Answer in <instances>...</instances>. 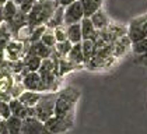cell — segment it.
I'll list each match as a JSON object with an SVG mask.
<instances>
[{"instance_id": "cell-8", "label": "cell", "mask_w": 147, "mask_h": 134, "mask_svg": "<svg viewBox=\"0 0 147 134\" xmlns=\"http://www.w3.org/2000/svg\"><path fill=\"white\" fill-rule=\"evenodd\" d=\"M23 84L25 89H30V91H36V92H46V87L45 82L41 77V74L38 71H30L25 77L23 78Z\"/></svg>"}, {"instance_id": "cell-29", "label": "cell", "mask_w": 147, "mask_h": 134, "mask_svg": "<svg viewBox=\"0 0 147 134\" xmlns=\"http://www.w3.org/2000/svg\"><path fill=\"white\" fill-rule=\"evenodd\" d=\"M41 42H44L46 46H49L51 49H53L55 48V45H56V36H55V34H53V29H46L45 34L42 35V38H41Z\"/></svg>"}, {"instance_id": "cell-19", "label": "cell", "mask_w": 147, "mask_h": 134, "mask_svg": "<svg viewBox=\"0 0 147 134\" xmlns=\"http://www.w3.org/2000/svg\"><path fill=\"white\" fill-rule=\"evenodd\" d=\"M80 25H81L83 39H94V38H95L97 29H95V27H94V24H92L90 17H84V18L80 21Z\"/></svg>"}, {"instance_id": "cell-15", "label": "cell", "mask_w": 147, "mask_h": 134, "mask_svg": "<svg viewBox=\"0 0 147 134\" xmlns=\"http://www.w3.org/2000/svg\"><path fill=\"white\" fill-rule=\"evenodd\" d=\"M25 24H28V17H27L25 13H23V11L18 9L17 14L14 15V18H13L10 22H7V27L10 28L11 34L16 36V34L18 32V29H20L21 27H24Z\"/></svg>"}, {"instance_id": "cell-40", "label": "cell", "mask_w": 147, "mask_h": 134, "mask_svg": "<svg viewBox=\"0 0 147 134\" xmlns=\"http://www.w3.org/2000/svg\"><path fill=\"white\" fill-rule=\"evenodd\" d=\"M39 134H53V133H52V131H49V130L46 129V126H45V127H44V130H42Z\"/></svg>"}, {"instance_id": "cell-34", "label": "cell", "mask_w": 147, "mask_h": 134, "mask_svg": "<svg viewBox=\"0 0 147 134\" xmlns=\"http://www.w3.org/2000/svg\"><path fill=\"white\" fill-rule=\"evenodd\" d=\"M35 1H36V0H24V1H21V3L18 4V9L23 11V13L28 14L30 11L32 10V7H34Z\"/></svg>"}, {"instance_id": "cell-12", "label": "cell", "mask_w": 147, "mask_h": 134, "mask_svg": "<svg viewBox=\"0 0 147 134\" xmlns=\"http://www.w3.org/2000/svg\"><path fill=\"white\" fill-rule=\"evenodd\" d=\"M45 127V123L36 117H27L23 120V130L21 134H39Z\"/></svg>"}, {"instance_id": "cell-28", "label": "cell", "mask_w": 147, "mask_h": 134, "mask_svg": "<svg viewBox=\"0 0 147 134\" xmlns=\"http://www.w3.org/2000/svg\"><path fill=\"white\" fill-rule=\"evenodd\" d=\"M46 29H48V28H46L45 24H42V25H36V27H32V31H31V35H30V44L41 41V38H42V35L45 34Z\"/></svg>"}, {"instance_id": "cell-5", "label": "cell", "mask_w": 147, "mask_h": 134, "mask_svg": "<svg viewBox=\"0 0 147 134\" xmlns=\"http://www.w3.org/2000/svg\"><path fill=\"white\" fill-rule=\"evenodd\" d=\"M28 46L30 42H23L17 38H13L10 41V44L7 45L6 48V59L9 60H20L23 59L24 55L28 52Z\"/></svg>"}, {"instance_id": "cell-18", "label": "cell", "mask_w": 147, "mask_h": 134, "mask_svg": "<svg viewBox=\"0 0 147 134\" xmlns=\"http://www.w3.org/2000/svg\"><path fill=\"white\" fill-rule=\"evenodd\" d=\"M67 59L70 62H73L74 64H77L80 68L84 67V55H83L81 42L80 44H73V46H71V49H70V52L67 55Z\"/></svg>"}, {"instance_id": "cell-31", "label": "cell", "mask_w": 147, "mask_h": 134, "mask_svg": "<svg viewBox=\"0 0 147 134\" xmlns=\"http://www.w3.org/2000/svg\"><path fill=\"white\" fill-rule=\"evenodd\" d=\"M53 34L56 36V41L57 42H63L67 39V25L66 24H62L56 28H53Z\"/></svg>"}, {"instance_id": "cell-32", "label": "cell", "mask_w": 147, "mask_h": 134, "mask_svg": "<svg viewBox=\"0 0 147 134\" xmlns=\"http://www.w3.org/2000/svg\"><path fill=\"white\" fill-rule=\"evenodd\" d=\"M10 116H11V111H10L9 102L0 99V117H1L3 120H6V119H9Z\"/></svg>"}, {"instance_id": "cell-24", "label": "cell", "mask_w": 147, "mask_h": 134, "mask_svg": "<svg viewBox=\"0 0 147 134\" xmlns=\"http://www.w3.org/2000/svg\"><path fill=\"white\" fill-rule=\"evenodd\" d=\"M80 67L70 62L67 57H59V77L66 76L67 73H71L74 70H79Z\"/></svg>"}, {"instance_id": "cell-27", "label": "cell", "mask_w": 147, "mask_h": 134, "mask_svg": "<svg viewBox=\"0 0 147 134\" xmlns=\"http://www.w3.org/2000/svg\"><path fill=\"white\" fill-rule=\"evenodd\" d=\"M71 46H73V44H71L69 39H66V41H63V42H56L53 50H55V53H56L59 57H67Z\"/></svg>"}, {"instance_id": "cell-11", "label": "cell", "mask_w": 147, "mask_h": 134, "mask_svg": "<svg viewBox=\"0 0 147 134\" xmlns=\"http://www.w3.org/2000/svg\"><path fill=\"white\" fill-rule=\"evenodd\" d=\"M111 49H112V55L118 59L122 55H125L129 49H132V41L129 39L127 35H123L111 44Z\"/></svg>"}, {"instance_id": "cell-21", "label": "cell", "mask_w": 147, "mask_h": 134, "mask_svg": "<svg viewBox=\"0 0 147 134\" xmlns=\"http://www.w3.org/2000/svg\"><path fill=\"white\" fill-rule=\"evenodd\" d=\"M23 62H24V66L27 67L30 71H38L39 67H41V63H42V59L38 57L34 53H30L27 52L23 57Z\"/></svg>"}, {"instance_id": "cell-23", "label": "cell", "mask_w": 147, "mask_h": 134, "mask_svg": "<svg viewBox=\"0 0 147 134\" xmlns=\"http://www.w3.org/2000/svg\"><path fill=\"white\" fill-rule=\"evenodd\" d=\"M18 11V4L13 0H7L4 4H3V14H4V22H10L14 18V15L17 14Z\"/></svg>"}, {"instance_id": "cell-26", "label": "cell", "mask_w": 147, "mask_h": 134, "mask_svg": "<svg viewBox=\"0 0 147 134\" xmlns=\"http://www.w3.org/2000/svg\"><path fill=\"white\" fill-rule=\"evenodd\" d=\"M6 124H7V129H9V133L10 134H21V130H23V119L11 115L9 119H6Z\"/></svg>"}, {"instance_id": "cell-2", "label": "cell", "mask_w": 147, "mask_h": 134, "mask_svg": "<svg viewBox=\"0 0 147 134\" xmlns=\"http://www.w3.org/2000/svg\"><path fill=\"white\" fill-rule=\"evenodd\" d=\"M59 6V1L56 0H48V1H35L32 10L27 14L28 17V24L31 27L42 25L46 24V21L52 17L53 11Z\"/></svg>"}, {"instance_id": "cell-1", "label": "cell", "mask_w": 147, "mask_h": 134, "mask_svg": "<svg viewBox=\"0 0 147 134\" xmlns=\"http://www.w3.org/2000/svg\"><path fill=\"white\" fill-rule=\"evenodd\" d=\"M80 96H81L80 91L74 87L59 89L56 92V100H55V116L63 117L73 113Z\"/></svg>"}, {"instance_id": "cell-14", "label": "cell", "mask_w": 147, "mask_h": 134, "mask_svg": "<svg viewBox=\"0 0 147 134\" xmlns=\"http://www.w3.org/2000/svg\"><path fill=\"white\" fill-rule=\"evenodd\" d=\"M28 52H30V53H34V55H36L38 57H41V59H46V57H49V56L52 55L53 49H51L49 46H46L44 42L38 41V42L30 44Z\"/></svg>"}, {"instance_id": "cell-22", "label": "cell", "mask_w": 147, "mask_h": 134, "mask_svg": "<svg viewBox=\"0 0 147 134\" xmlns=\"http://www.w3.org/2000/svg\"><path fill=\"white\" fill-rule=\"evenodd\" d=\"M67 39L71 44H80L83 41V34H81V25H80V22L67 25Z\"/></svg>"}, {"instance_id": "cell-13", "label": "cell", "mask_w": 147, "mask_h": 134, "mask_svg": "<svg viewBox=\"0 0 147 134\" xmlns=\"http://www.w3.org/2000/svg\"><path fill=\"white\" fill-rule=\"evenodd\" d=\"M91 21H92V24H94V27H95V29L97 31H101V29H105L109 24H111V21H109V17L107 15V13L102 10V9H100V10H97L90 17Z\"/></svg>"}, {"instance_id": "cell-42", "label": "cell", "mask_w": 147, "mask_h": 134, "mask_svg": "<svg viewBox=\"0 0 147 134\" xmlns=\"http://www.w3.org/2000/svg\"><path fill=\"white\" fill-rule=\"evenodd\" d=\"M36 1H48V0H36Z\"/></svg>"}, {"instance_id": "cell-43", "label": "cell", "mask_w": 147, "mask_h": 134, "mask_svg": "<svg viewBox=\"0 0 147 134\" xmlns=\"http://www.w3.org/2000/svg\"><path fill=\"white\" fill-rule=\"evenodd\" d=\"M1 120H3V119H1V117H0V122H1Z\"/></svg>"}, {"instance_id": "cell-25", "label": "cell", "mask_w": 147, "mask_h": 134, "mask_svg": "<svg viewBox=\"0 0 147 134\" xmlns=\"http://www.w3.org/2000/svg\"><path fill=\"white\" fill-rule=\"evenodd\" d=\"M13 38H14V35L11 34L10 28L7 27V24L6 22L1 24L0 25V50H6L7 45L10 44Z\"/></svg>"}, {"instance_id": "cell-4", "label": "cell", "mask_w": 147, "mask_h": 134, "mask_svg": "<svg viewBox=\"0 0 147 134\" xmlns=\"http://www.w3.org/2000/svg\"><path fill=\"white\" fill-rule=\"evenodd\" d=\"M74 119H76L74 112L67 115V116H63V117L52 116L51 119H48L45 122V126H46V129L49 131H52L53 134H66L69 130L73 129Z\"/></svg>"}, {"instance_id": "cell-16", "label": "cell", "mask_w": 147, "mask_h": 134, "mask_svg": "<svg viewBox=\"0 0 147 134\" xmlns=\"http://www.w3.org/2000/svg\"><path fill=\"white\" fill-rule=\"evenodd\" d=\"M62 24H65V7L63 6H57L56 10L53 11V14H52V17L46 21V28H49V29H53V28H56L59 25H62Z\"/></svg>"}, {"instance_id": "cell-35", "label": "cell", "mask_w": 147, "mask_h": 134, "mask_svg": "<svg viewBox=\"0 0 147 134\" xmlns=\"http://www.w3.org/2000/svg\"><path fill=\"white\" fill-rule=\"evenodd\" d=\"M139 20H140V22H142L143 31H144V34H146V36H147V14L146 15H140V17H139Z\"/></svg>"}, {"instance_id": "cell-33", "label": "cell", "mask_w": 147, "mask_h": 134, "mask_svg": "<svg viewBox=\"0 0 147 134\" xmlns=\"http://www.w3.org/2000/svg\"><path fill=\"white\" fill-rule=\"evenodd\" d=\"M24 91H25V88H24L23 81H16L14 85H13V88H11V96L13 98H18Z\"/></svg>"}, {"instance_id": "cell-38", "label": "cell", "mask_w": 147, "mask_h": 134, "mask_svg": "<svg viewBox=\"0 0 147 134\" xmlns=\"http://www.w3.org/2000/svg\"><path fill=\"white\" fill-rule=\"evenodd\" d=\"M73 1H76V0H59V4L63 6V7H66V6H69V4H71Z\"/></svg>"}, {"instance_id": "cell-3", "label": "cell", "mask_w": 147, "mask_h": 134, "mask_svg": "<svg viewBox=\"0 0 147 134\" xmlns=\"http://www.w3.org/2000/svg\"><path fill=\"white\" fill-rule=\"evenodd\" d=\"M55 100L56 92H45L42 94V98L35 105V117L45 123L48 119L55 116Z\"/></svg>"}, {"instance_id": "cell-30", "label": "cell", "mask_w": 147, "mask_h": 134, "mask_svg": "<svg viewBox=\"0 0 147 134\" xmlns=\"http://www.w3.org/2000/svg\"><path fill=\"white\" fill-rule=\"evenodd\" d=\"M132 52L136 56H140L147 52V36L142 41H137L135 44H132Z\"/></svg>"}, {"instance_id": "cell-7", "label": "cell", "mask_w": 147, "mask_h": 134, "mask_svg": "<svg viewBox=\"0 0 147 134\" xmlns=\"http://www.w3.org/2000/svg\"><path fill=\"white\" fill-rule=\"evenodd\" d=\"M83 18H84V9L80 0H76L71 4L65 7V24L66 25L77 24Z\"/></svg>"}, {"instance_id": "cell-41", "label": "cell", "mask_w": 147, "mask_h": 134, "mask_svg": "<svg viewBox=\"0 0 147 134\" xmlns=\"http://www.w3.org/2000/svg\"><path fill=\"white\" fill-rule=\"evenodd\" d=\"M6 1H7V0H0V6H3V4H4Z\"/></svg>"}, {"instance_id": "cell-6", "label": "cell", "mask_w": 147, "mask_h": 134, "mask_svg": "<svg viewBox=\"0 0 147 134\" xmlns=\"http://www.w3.org/2000/svg\"><path fill=\"white\" fill-rule=\"evenodd\" d=\"M14 82H16L14 74L9 68L0 70V99L6 100V102L11 99V88Z\"/></svg>"}, {"instance_id": "cell-36", "label": "cell", "mask_w": 147, "mask_h": 134, "mask_svg": "<svg viewBox=\"0 0 147 134\" xmlns=\"http://www.w3.org/2000/svg\"><path fill=\"white\" fill-rule=\"evenodd\" d=\"M137 63H140V64H143V66H147V52L143 53V55L137 56Z\"/></svg>"}, {"instance_id": "cell-9", "label": "cell", "mask_w": 147, "mask_h": 134, "mask_svg": "<svg viewBox=\"0 0 147 134\" xmlns=\"http://www.w3.org/2000/svg\"><path fill=\"white\" fill-rule=\"evenodd\" d=\"M9 105H10V111H11L13 116H17L23 120L27 117H34L35 116V108L25 106L18 98H11L9 100Z\"/></svg>"}, {"instance_id": "cell-10", "label": "cell", "mask_w": 147, "mask_h": 134, "mask_svg": "<svg viewBox=\"0 0 147 134\" xmlns=\"http://www.w3.org/2000/svg\"><path fill=\"white\" fill-rule=\"evenodd\" d=\"M126 35L129 36V39L132 41V44H135L137 41H142V39L146 38V34L143 31V27H142V22L139 20V17L133 18L132 21L129 22Z\"/></svg>"}, {"instance_id": "cell-44", "label": "cell", "mask_w": 147, "mask_h": 134, "mask_svg": "<svg viewBox=\"0 0 147 134\" xmlns=\"http://www.w3.org/2000/svg\"><path fill=\"white\" fill-rule=\"evenodd\" d=\"M56 1H59V0H56Z\"/></svg>"}, {"instance_id": "cell-39", "label": "cell", "mask_w": 147, "mask_h": 134, "mask_svg": "<svg viewBox=\"0 0 147 134\" xmlns=\"http://www.w3.org/2000/svg\"><path fill=\"white\" fill-rule=\"evenodd\" d=\"M4 24V14H3V6H0V25Z\"/></svg>"}, {"instance_id": "cell-17", "label": "cell", "mask_w": 147, "mask_h": 134, "mask_svg": "<svg viewBox=\"0 0 147 134\" xmlns=\"http://www.w3.org/2000/svg\"><path fill=\"white\" fill-rule=\"evenodd\" d=\"M41 98H42V92L30 91V89H25L23 94L18 96V99L21 100L25 106H30V108H34L35 105L39 102Z\"/></svg>"}, {"instance_id": "cell-37", "label": "cell", "mask_w": 147, "mask_h": 134, "mask_svg": "<svg viewBox=\"0 0 147 134\" xmlns=\"http://www.w3.org/2000/svg\"><path fill=\"white\" fill-rule=\"evenodd\" d=\"M0 134H10L9 129H7V124H6V120L0 122Z\"/></svg>"}, {"instance_id": "cell-20", "label": "cell", "mask_w": 147, "mask_h": 134, "mask_svg": "<svg viewBox=\"0 0 147 134\" xmlns=\"http://www.w3.org/2000/svg\"><path fill=\"white\" fill-rule=\"evenodd\" d=\"M81 48H83V55H84V66L90 62L91 59L97 53V48L92 39H83L81 41Z\"/></svg>"}]
</instances>
